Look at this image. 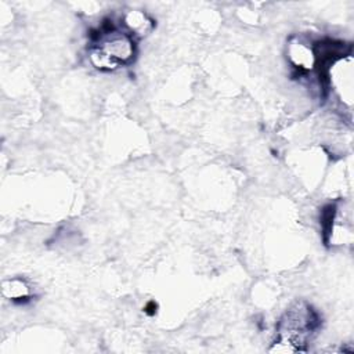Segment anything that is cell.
<instances>
[{"instance_id": "6da1fadb", "label": "cell", "mask_w": 354, "mask_h": 354, "mask_svg": "<svg viewBox=\"0 0 354 354\" xmlns=\"http://www.w3.org/2000/svg\"><path fill=\"white\" fill-rule=\"evenodd\" d=\"M319 325L317 311L306 301L293 303L281 317L277 325L275 340L271 351L297 353L304 351L313 333Z\"/></svg>"}, {"instance_id": "7a4b0ae2", "label": "cell", "mask_w": 354, "mask_h": 354, "mask_svg": "<svg viewBox=\"0 0 354 354\" xmlns=\"http://www.w3.org/2000/svg\"><path fill=\"white\" fill-rule=\"evenodd\" d=\"M136 55V40L124 29L119 30L112 21L104 24L93 37L88 50L90 64L100 71H115L130 64Z\"/></svg>"}, {"instance_id": "3957f363", "label": "cell", "mask_w": 354, "mask_h": 354, "mask_svg": "<svg viewBox=\"0 0 354 354\" xmlns=\"http://www.w3.org/2000/svg\"><path fill=\"white\" fill-rule=\"evenodd\" d=\"M353 58L350 54L342 55L329 64L328 80L339 100L346 105L353 104Z\"/></svg>"}, {"instance_id": "277c9868", "label": "cell", "mask_w": 354, "mask_h": 354, "mask_svg": "<svg viewBox=\"0 0 354 354\" xmlns=\"http://www.w3.org/2000/svg\"><path fill=\"white\" fill-rule=\"evenodd\" d=\"M288 57L290 64L299 72H308L317 65L315 50L300 40H293L288 46Z\"/></svg>"}, {"instance_id": "5b68a950", "label": "cell", "mask_w": 354, "mask_h": 354, "mask_svg": "<svg viewBox=\"0 0 354 354\" xmlns=\"http://www.w3.org/2000/svg\"><path fill=\"white\" fill-rule=\"evenodd\" d=\"M122 24L124 26V30L133 37L145 36L153 28V21L140 10L126 11L122 17Z\"/></svg>"}, {"instance_id": "8992f818", "label": "cell", "mask_w": 354, "mask_h": 354, "mask_svg": "<svg viewBox=\"0 0 354 354\" xmlns=\"http://www.w3.org/2000/svg\"><path fill=\"white\" fill-rule=\"evenodd\" d=\"M3 296L12 301H22L30 296V289L24 279L14 278L3 282Z\"/></svg>"}]
</instances>
